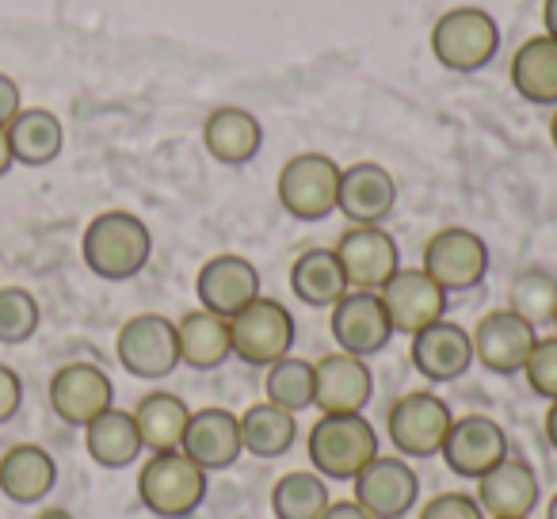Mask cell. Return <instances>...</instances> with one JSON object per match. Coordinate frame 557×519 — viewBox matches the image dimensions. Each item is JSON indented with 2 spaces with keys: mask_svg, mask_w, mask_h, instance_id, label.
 Here are the masks:
<instances>
[{
  "mask_svg": "<svg viewBox=\"0 0 557 519\" xmlns=\"http://www.w3.org/2000/svg\"><path fill=\"white\" fill-rule=\"evenodd\" d=\"M81 256L92 275L108 283H126L149 264L153 233L131 210H103L88 222L85 237H81Z\"/></svg>",
  "mask_w": 557,
  "mask_h": 519,
  "instance_id": "6da1fadb",
  "label": "cell"
},
{
  "mask_svg": "<svg viewBox=\"0 0 557 519\" xmlns=\"http://www.w3.org/2000/svg\"><path fill=\"white\" fill-rule=\"evenodd\" d=\"M379 458V432L363 412H321L310 432V462L325 481H356Z\"/></svg>",
  "mask_w": 557,
  "mask_h": 519,
  "instance_id": "7a4b0ae2",
  "label": "cell"
},
{
  "mask_svg": "<svg viewBox=\"0 0 557 519\" xmlns=\"http://www.w3.org/2000/svg\"><path fill=\"white\" fill-rule=\"evenodd\" d=\"M207 478L210 473L184 450H161L138 470V501L157 519H187L207 501Z\"/></svg>",
  "mask_w": 557,
  "mask_h": 519,
  "instance_id": "3957f363",
  "label": "cell"
},
{
  "mask_svg": "<svg viewBox=\"0 0 557 519\" xmlns=\"http://www.w3.org/2000/svg\"><path fill=\"white\" fill-rule=\"evenodd\" d=\"M500 50V27L485 9H450L432 27V54L450 73H481Z\"/></svg>",
  "mask_w": 557,
  "mask_h": 519,
  "instance_id": "277c9868",
  "label": "cell"
},
{
  "mask_svg": "<svg viewBox=\"0 0 557 519\" xmlns=\"http://www.w3.org/2000/svg\"><path fill=\"white\" fill-rule=\"evenodd\" d=\"M233 356L248 367H271L295 348V318L275 298H256L230 318Z\"/></svg>",
  "mask_w": 557,
  "mask_h": 519,
  "instance_id": "5b68a950",
  "label": "cell"
},
{
  "mask_svg": "<svg viewBox=\"0 0 557 519\" xmlns=\"http://www.w3.org/2000/svg\"><path fill=\"white\" fill-rule=\"evenodd\" d=\"M341 164L325 153H298L278 172V202L298 222H325L341 195Z\"/></svg>",
  "mask_w": 557,
  "mask_h": 519,
  "instance_id": "8992f818",
  "label": "cell"
},
{
  "mask_svg": "<svg viewBox=\"0 0 557 519\" xmlns=\"http://www.w3.org/2000/svg\"><path fill=\"white\" fill-rule=\"evenodd\" d=\"M455 424L450 405L432 390H412L389 405L386 432L389 443L401 450V458H432L443 450L447 432Z\"/></svg>",
  "mask_w": 557,
  "mask_h": 519,
  "instance_id": "52a82bcc",
  "label": "cell"
},
{
  "mask_svg": "<svg viewBox=\"0 0 557 519\" xmlns=\"http://www.w3.org/2000/svg\"><path fill=\"white\" fill-rule=\"evenodd\" d=\"M115 356L126 374L134 379H169L180 367V341H176V321L164 313H138L131 318L115 336Z\"/></svg>",
  "mask_w": 557,
  "mask_h": 519,
  "instance_id": "ba28073f",
  "label": "cell"
},
{
  "mask_svg": "<svg viewBox=\"0 0 557 519\" xmlns=\"http://www.w3.org/2000/svg\"><path fill=\"white\" fill-rule=\"evenodd\" d=\"M356 496L351 501L371 519H405L417 508L420 478L401 455H379L356 473Z\"/></svg>",
  "mask_w": 557,
  "mask_h": 519,
  "instance_id": "9c48e42d",
  "label": "cell"
},
{
  "mask_svg": "<svg viewBox=\"0 0 557 519\" xmlns=\"http://www.w3.org/2000/svg\"><path fill=\"white\" fill-rule=\"evenodd\" d=\"M424 272L447 295L473 291L488 275V245L473 230L447 225L424 245Z\"/></svg>",
  "mask_w": 557,
  "mask_h": 519,
  "instance_id": "30bf717a",
  "label": "cell"
},
{
  "mask_svg": "<svg viewBox=\"0 0 557 519\" xmlns=\"http://www.w3.org/2000/svg\"><path fill=\"white\" fill-rule=\"evenodd\" d=\"M348 291H382L401 272V248L382 225H351L333 248Z\"/></svg>",
  "mask_w": 557,
  "mask_h": 519,
  "instance_id": "8fae6325",
  "label": "cell"
},
{
  "mask_svg": "<svg viewBox=\"0 0 557 519\" xmlns=\"http://www.w3.org/2000/svg\"><path fill=\"white\" fill-rule=\"evenodd\" d=\"M473 363L493 374H523L531 348L539 344V329L511 310H493L473 329Z\"/></svg>",
  "mask_w": 557,
  "mask_h": 519,
  "instance_id": "7c38bea8",
  "label": "cell"
},
{
  "mask_svg": "<svg viewBox=\"0 0 557 519\" xmlns=\"http://www.w3.org/2000/svg\"><path fill=\"white\" fill-rule=\"evenodd\" d=\"M329 329H333L336 348L359 359L379 356L389 344V336H394V325H389V313H386V306H382L379 291H348V295L333 306Z\"/></svg>",
  "mask_w": 557,
  "mask_h": 519,
  "instance_id": "4fadbf2b",
  "label": "cell"
},
{
  "mask_svg": "<svg viewBox=\"0 0 557 519\" xmlns=\"http://www.w3.org/2000/svg\"><path fill=\"white\" fill-rule=\"evenodd\" d=\"M382 306L389 313L394 333L417 336L420 329L435 325L447 313V291L424 272V268H401L386 287L379 291Z\"/></svg>",
  "mask_w": 557,
  "mask_h": 519,
  "instance_id": "5bb4252c",
  "label": "cell"
},
{
  "mask_svg": "<svg viewBox=\"0 0 557 519\" xmlns=\"http://www.w3.org/2000/svg\"><path fill=\"white\" fill-rule=\"evenodd\" d=\"M440 455H443V462H447L450 473L478 481L481 473H488L496 462H504V458L511 455L508 432H504L493 417H481V412H473V417H458L455 424H450L447 443H443Z\"/></svg>",
  "mask_w": 557,
  "mask_h": 519,
  "instance_id": "9a60e30c",
  "label": "cell"
},
{
  "mask_svg": "<svg viewBox=\"0 0 557 519\" xmlns=\"http://www.w3.org/2000/svg\"><path fill=\"white\" fill-rule=\"evenodd\" d=\"M195 298H199L202 310L218 313V318H233L260 298V272H256L252 260L237 252L210 256L195 275Z\"/></svg>",
  "mask_w": 557,
  "mask_h": 519,
  "instance_id": "2e32d148",
  "label": "cell"
},
{
  "mask_svg": "<svg viewBox=\"0 0 557 519\" xmlns=\"http://www.w3.org/2000/svg\"><path fill=\"white\" fill-rule=\"evenodd\" d=\"M111 405H115V386H111L108 371H100L96 363H65L50 379V409L65 424L85 428Z\"/></svg>",
  "mask_w": 557,
  "mask_h": 519,
  "instance_id": "e0dca14e",
  "label": "cell"
},
{
  "mask_svg": "<svg viewBox=\"0 0 557 519\" xmlns=\"http://www.w3.org/2000/svg\"><path fill=\"white\" fill-rule=\"evenodd\" d=\"M374 397V374L367 359L333 351L313 363V405L321 412H363Z\"/></svg>",
  "mask_w": 557,
  "mask_h": 519,
  "instance_id": "ac0fdd59",
  "label": "cell"
},
{
  "mask_svg": "<svg viewBox=\"0 0 557 519\" xmlns=\"http://www.w3.org/2000/svg\"><path fill=\"white\" fill-rule=\"evenodd\" d=\"M397 207V180L389 169L374 161L348 164L341 172V195H336V210L348 218L351 225H382Z\"/></svg>",
  "mask_w": 557,
  "mask_h": 519,
  "instance_id": "d6986e66",
  "label": "cell"
},
{
  "mask_svg": "<svg viewBox=\"0 0 557 519\" xmlns=\"http://www.w3.org/2000/svg\"><path fill=\"white\" fill-rule=\"evenodd\" d=\"M180 450L207 473L230 470L245 455V447H240V417H233L230 409H218V405L195 409L191 420H187Z\"/></svg>",
  "mask_w": 557,
  "mask_h": 519,
  "instance_id": "ffe728a7",
  "label": "cell"
},
{
  "mask_svg": "<svg viewBox=\"0 0 557 519\" xmlns=\"http://www.w3.org/2000/svg\"><path fill=\"white\" fill-rule=\"evenodd\" d=\"M412 367L428 382H458L473 367V336L455 321H435L412 336Z\"/></svg>",
  "mask_w": 557,
  "mask_h": 519,
  "instance_id": "44dd1931",
  "label": "cell"
},
{
  "mask_svg": "<svg viewBox=\"0 0 557 519\" xmlns=\"http://www.w3.org/2000/svg\"><path fill=\"white\" fill-rule=\"evenodd\" d=\"M478 504L488 519H531L539 504V473L531 470V462L508 455L478 478Z\"/></svg>",
  "mask_w": 557,
  "mask_h": 519,
  "instance_id": "7402d4cb",
  "label": "cell"
},
{
  "mask_svg": "<svg viewBox=\"0 0 557 519\" xmlns=\"http://www.w3.org/2000/svg\"><path fill=\"white\" fill-rule=\"evenodd\" d=\"M58 481V462L39 443H16L0 455V493L12 504H39Z\"/></svg>",
  "mask_w": 557,
  "mask_h": 519,
  "instance_id": "603a6c76",
  "label": "cell"
},
{
  "mask_svg": "<svg viewBox=\"0 0 557 519\" xmlns=\"http://www.w3.org/2000/svg\"><path fill=\"white\" fill-rule=\"evenodd\" d=\"M202 146L218 164H248L263 146V126L245 108H218L202 126Z\"/></svg>",
  "mask_w": 557,
  "mask_h": 519,
  "instance_id": "cb8c5ba5",
  "label": "cell"
},
{
  "mask_svg": "<svg viewBox=\"0 0 557 519\" xmlns=\"http://www.w3.org/2000/svg\"><path fill=\"white\" fill-rule=\"evenodd\" d=\"M176 341H180V363L191 371H214L233 356L230 341V318H218L210 310H191L176 321Z\"/></svg>",
  "mask_w": 557,
  "mask_h": 519,
  "instance_id": "d4e9b609",
  "label": "cell"
},
{
  "mask_svg": "<svg viewBox=\"0 0 557 519\" xmlns=\"http://www.w3.org/2000/svg\"><path fill=\"white\" fill-rule=\"evenodd\" d=\"M187 420H191V409L180 394H169V390H153L138 401L134 409V424H138L141 447L149 455H161V450H180L187 432Z\"/></svg>",
  "mask_w": 557,
  "mask_h": 519,
  "instance_id": "484cf974",
  "label": "cell"
},
{
  "mask_svg": "<svg viewBox=\"0 0 557 519\" xmlns=\"http://www.w3.org/2000/svg\"><path fill=\"white\" fill-rule=\"evenodd\" d=\"M85 450L103 470H126V466H134V458L146 450L141 447L138 424H134V412H123L115 405L108 412H100L92 424H85Z\"/></svg>",
  "mask_w": 557,
  "mask_h": 519,
  "instance_id": "4316f807",
  "label": "cell"
},
{
  "mask_svg": "<svg viewBox=\"0 0 557 519\" xmlns=\"http://www.w3.org/2000/svg\"><path fill=\"white\" fill-rule=\"evenodd\" d=\"M511 85L527 103L557 108V39L534 35L511 58Z\"/></svg>",
  "mask_w": 557,
  "mask_h": 519,
  "instance_id": "83f0119b",
  "label": "cell"
},
{
  "mask_svg": "<svg viewBox=\"0 0 557 519\" xmlns=\"http://www.w3.org/2000/svg\"><path fill=\"white\" fill-rule=\"evenodd\" d=\"M4 131H9V146H12L16 164H27V169H42V164L58 161V153H62V146H65L62 119L47 108L20 111Z\"/></svg>",
  "mask_w": 557,
  "mask_h": 519,
  "instance_id": "f1b7e54d",
  "label": "cell"
},
{
  "mask_svg": "<svg viewBox=\"0 0 557 519\" xmlns=\"http://www.w3.org/2000/svg\"><path fill=\"white\" fill-rule=\"evenodd\" d=\"M290 291L298 302L313 306V310H333L344 295H348V280L336 260L333 248H310L290 264Z\"/></svg>",
  "mask_w": 557,
  "mask_h": 519,
  "instance_id": "f546056e",
  "label": "cell"
},
{
  "mask_svg": "<svg viewBox=\"0 0 557 519\" xmlns=\"http://www.w3.org/2000/svg\"><path fill=\"white\" fill-rule=\"evenodd\" d=\"M295 440H298L295 412L278 409L271 401L248 405L245 417H240V447H245V455L278 458L295 447Z\"/></svg>",
  "mask_w": 557,
  "mask_h": 519,
  "instance_id": "4dcf8cb0",
  "label": "cell"
},
{
  "mask_svg": "<svg viewBox=\"0 0 557 519\" xmlns=\"http://www.w3.org/2000/svg\"><path fill=\"white\" fill-rule=\"evenodd\" d=\"M329 481L318 470L283 473L271 489V511L275 519H321L329 508Z\"/></svg>",
  "mask_w": 557,
  "mask_h": 519,
  "instance_id": "1f68e13d",
  "label": "cell"
},
{
  "mask_svg": "<svg viewBox=\"0 0 557 519\" xmlns=\"http://www.w3.org/2000/svg\"><path fill=\"white\" fill-rule=\"evenodd\" d=\"M263 390H268L271 405L295 412V417L306 409H313V363L310 359H298V356H283L278 363L268 367Z\"/></svg>",
  "mask_w": 557,
  "mask_h": 519,
  "instance_id": "d6a6232c",
  "label": "cell"
},
{
  "mask_svg": "<svg viewBox=\"0 0 557 519\" xmlns=\"http://www.w3.org/2000/svg\"><path fill=\"white\" fill-rule=\"evenodd\" d=\"M508 310L519 313L523 321L539 325H554V310H557V280L549 272H539V268H527V272L516 275L508 291Z\"/></svg>",
  "mask_w": 557,
  "mask_h": 519,
  "instance_id": "836d02e7",
  "label": "cell"
},
{
  "mask_svg": "<svg viewBox=\"0 0 557 519\" xmlns=\"http://www.w3.org/2000/svg\"><path fill=\"white\" fill-rule=\"evenodd\" d=\"M39 298L24 287H0V344H24L39 333Z\"/></svg>",
  "mask_w": 557,
  "mask_h": 519,
  "instance_id": "e575fe53",
  "label": "cell"
},
{
  "mask_svg": "<svg viewBox=\"0 0 557 519\" xmlns=\"http://www.w3.org/2000/svg\"><path fill=\"white\" fill-rule=\"evenodd\" d=\"M523 379L539 397L557 401V333L546 336V341L539 336V344L531 348V359L523 367Z\"/></svg>",
  "mask_w": 557,
  "mask_h": 519,
  "instance_id": "d590c367",
  "label": "cell"
},
{
  "mask_svg": "<svg viewBox=\"0 0 557 519\" xmlns=\"http://www.w3.org/2000/svg\"><path fill=\"white\" fill-rule=\"evenodd\" d=\"M420 519H488L485 508L478 504V496L470 493H440L435 501L424 504V511H420Z\"/></svg>",
  "mask_w": 557,
  "mask_h": 519,
  "instance_id": "8d00e7d4",
  "label": "cell"
},
{
  "mask_svg": "<svg viewBox=\"0 0 557 519\" xmlns=\"http://www.w3.org/2000/svg\"><path fill=\"white\" fill-rule=\"evenodd\" d=\"M24 405V382L9 363H0V424H9Z\"/></svg>",
  "mask_w": 557,
  "mask_h": 519,
  "instance_id": "74e56055",
  "label": "cell"
},
{
  "mask_svg": "<svg viewBox=\"0 0 557 519\" xmlns=\"http://www.w3.org/2000/svg\"><path fill=\"white\" fill-rule=\"evenodd\" d=\"M24 111V96H20V85L12 77L0 73V126H9L12 119Z\"/></svg>",
  "mask_w": 557,
  "mask_h": 519,
  "instance_id": "f35d334b",
  "label": "cell"
},
{
  "mask_svg": "<svg viewBox=\"0 0 557 519\" xmlns=\"http://www.w3.org/2000/svg\"><path fill=\"white\" fill-rule=\"evenodd\" d=\"M321 519H371V516H367V511L359 508L356 501H336V504H329Z\"/></svg>",
  "mask_w": 557,
  "mask_h": 519,
  "instance_id": "ab89813d",
  "label": "cell"
},
{
  "mask_svg": "<svg viewBox=\"0 0 557 519\" xmlns=\"http://www.w3.org/2000/svg\"><path fill=\"white\" fill-rule=\"evenodd\" d=\"M12 164H16V157H12V146H9V131L0 126V176H9Z\"/></svg>",
  "mask_w": 557,
  "mask_h": 519,
  "instance_id": "60d3db41",
  "label": "cell"
},
{
  "mask_svg": "<svg viewBox=\"0 0 557 519\" xmlns=\"http://www.w3.org/2000/svg\"><path fill=\"white\" fill-rule=\"evenodd\" d=\"M542 24H546L549 39H557V0H546V9H542Z\"/></svg>",
  "mask_w": 557,
  "mask_h": 519,
  "instance_id": "b9f144b4",
  "label": "cell"
},
{
  "mask_svg": "<svg viewBox=\"0 0 557 519\" xmlns=\"http://www.w3.org/2000/svg\"><path fill=\"white\" fill-rule=\"evenodd\" d=\"M546 440H549V447L557 450V401H549V412H546Z\"/></svg>",
  "mask_w": 557,
  "mask_h": 519,
  "instance_id": "7bdbcfd3",
  "label": "cell"
},
{
  "mask_svg": "<svg viewBox=\"0 0 557 519\" xmlns=\"http://www.w3.org/2000/svg\"><path fill=\"white\" fill-rule=\"evenodd\" d=\"M35 519H77L73 511H65V508H47V511H39Z\"/></svg>",
  "mask_w": 557,
  "mask_h": 519,
  "instance_id": "ee69618b",
  "label": "cell"
},
{
  "mask_svg": "<svg viewBox=\"0 0 557 519\" xmlns=\"http://www.w3.org/2000/svg\"><path fill=\"white\" fill-rule=\"evenodd\" d=\"M546 519H557V493L549 496V504H546Z\"/></svg>",
  "mask_w": 557,
  "mask_h": 519,
  "instance_id": "f6af8a7d",
  "label": "cell"
},
{
  "mask_svg": "<svg viewBox=\"0 0 557 519\" xmlns=\"http://www.w3.org/2000/svg\"><path fill=\"white\" fill-rule=\"evenodd\" d=\"M549 141H554V149H557V108H554V119H549Z\"/></svg>",
  "mask_w": 557,
  "mask_h": 519,
  "instance_id": "bcb514c9",
  "label": "cell"
},
{
  "mask_svg": "<svg viewBox=\"0 0 557 519\" xmlns=\"http://www.w3.org/2000/svg\"><path fill=\"white\" fill-rule=\"evenodd\" d=\"M554 329H557V310H554Z\"/></svg>",
  "mask_w": 557,
  "mask_h": 519,
  "instance_id": "7dc6e473",
  "label": "cell"
}]
</instances>
